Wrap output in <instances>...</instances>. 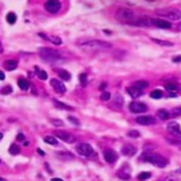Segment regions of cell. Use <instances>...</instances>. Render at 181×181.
Wrapping results in <instances>:
<instances>
[{"label": "cell", "instance_id": "6da1fadb", "mask_svg": "<svg viewBox=\"0 0 181 181\" xmlns=\"http://www.w3.org/2000/svg\"><path fill=\"white\" fill-rule=\"evenodd\" d=\"M79 46L84 50L88 52H99V50H104V49H111L112 45L106 41H99V39H89V41H81L79 42Z\"/></svg>", "mask_w": 181, "mask_h": 181}, {"label": "cell", "instance_id": "7a4b0ae2", "mask_svg": "<svg viewBox=\"0 0 181 181\" xmlns=\"http://www.w3.org/2000/svg\"><path fill=\"white\" fill-rule=\"evenodd\" d=\"M141 159L142 161H146V162H150L158 168H165L168 165V159L163 158L162 155L159 154H155V153H143L141 155Z\"/></svg>", "mask_w": 181, "mask_h": 181}, {"label": "cell", "instance_id": "3957f363", "mask_svg": "<svg viewBox=\"0 0 181 181\" xmlns=\"http://www.w3.org/2000/svg\"><path fill=\"white\" fill-rule=\"evenodd\" d=\"M39 56L42 60L47 62H60L62 61V57L61 54L58 53L57 50H54V49H49V47H41L39 49Z\"/></svg>", "mask_w": 181, "mask_h": 181}, {"label": "cell", "instance_id": "277c9868", "mask_svg": "<svg viewBox=\"0 0 181 181\" xmlns=\"http://www.w3.org/2000/svg\"><path fill=\"white\" fill-rule=\"evenodd\" d=\"M116 18L119 19L120 22L131 23V22H133V19H135V14H134L133 9L122 7V8H119L118 11H116Z\"/></svg>", "mask_w": 181, "mask_h": 181}, {"label": "cell", "instance_id": "5b68a950", "mask_svg": "<svg viewBox=\"0 0 181 181\" xmlns=\"http://www.w3.org/2000/svg\"><path fill=\"white\" fill-rule=\"evenodd\" d=\"M157 15L162 16L163 19H170V20H178L181 19V12L177 9H157Z\"/></svg>", "mask_w": 181, "mask_h": 181}, {"label": "cell", "instance_id": "8992f818", "mask_svg": "<svg viewBox=\"0 0 181 181\" xmlns=\"http://www.w3.org/2000/svg\"><path fill=\"white\" fill-rule=\"evenodd\" d=\"M128 108H130V111L134 112V114H143V112L147 111V106H146L145 103H139V102L130 103Z\"/></svg>", "mask_w": 181, "mask_h": 181}, {"label": "cell", "instance_id": "52a82bcc", "mask_svg": "<svg viewBox=\"0 0 181 181\" xmlns=\"http://www.w3.org/2000/svg\"><path fill=\"white\" fill-rule=\"evenodd\" d=\"M56 137L60 138L61 141L66 142V143H75L76 142V138L72 134L68 133V131H64V130H57L56 131Z\"/></svg>", "mask_w": 181, "mask_h": 181}, {"label": "cell", "instance_id": "ba28073f", "mask_svg": "<svg viewBox=\"0 0 181 181\" xmlns=\"http://www.w3.org/2000/svg\"><path fill=\"white\" fill-rule=\"evenodd\" d=\"M77 153L80 155H84V157H89L93 154V147L89 143H80L77 146Z\"/></svg>", "mask_w": 181, "mask_h": 181}, {"label": "cell", "instance_id": "9c48e42d", "mask_svg": "<svg viewBox=\"0 0 181 181\" xmlns=\"http://www.w3.org/2000/svg\"><path fill=\"white\" fill-rule=\"evenodd\" d=\"M45 8L47 9L49 12L56 14L60 11V8H61V3H60L58 0H47L46 4H45Z\"/></svg>", "mask_w": 181, "mask_h": 181}, {"label": "cell", "instance_id": "30bf717a", "mask_svg": "<svg viewBox=\"0 0 181 181\" xmlns=\"http://www.w3.org/2000/svg\"><path fill=\"white\" fill-rule=\"evenodd\" d=\"M130 24H135V26H145V27H149L153 24V19L149 18V16H141V18L135 19V20H133V22L130 23Z\"/></svg>", "mask_w": 181, "mask_h": 181}, {"label": "cell", "instance_id": "8fae6325", "mask_svg": "<svg viewBox=\"0 0 181 181\" xmlns=\"http://www.w3.org/2000/svg\"><path fill=\"white\" fill-rule=\"evenodd\" d=\"M137 122L139 124H143V126H147V124H154L155 123V118L151 116V115H143V116H138Z\"/></svg>", "mask_w": 181, "mask_h": 181}, {"label": "cell", "instance_id": "7c38bea8", "mask_svg": "<svg viewBox=\"0 0 181 181\" xmlns=\"http://www.w3.org/2000/svg\"><path fill=\"white\" fill-rule=\"evenodd\" d=\"M50 84H52V87H53L54 88V91H56V92L57 93H65V91H66V89H65V85L62 84L61 81H58L57 79H52L50 80Z\"/></svg>", "mask_w": 181, "mask_h": 181}, {"label": "cell", "instance_id": "4fadbf2b", "mask_svg": "<svg viewBox=\"0 0 181 181\" xmlns=\"http://www.w3.org/2000/svg\"><path fill=\"white\" fill-rule=\"evenodd\" d=\"M168 131L173 135H176V137L181 138V128H180V124L178 123H174V122H170L168 124Z\"/></svg>", "mask_w": 181, "mask_h": 181}, {"label": "cell", "instance_id": "5bb4252c", "mask_svg": "<svg viewBox=\"0 0 181 181\" xmlns=\"http://www.w3.org/2000/svg\"><path fill=\"white\" fill-rule=\"evenodd\" d=\"M104 159H106L108 163H114L116 159H118V154H116V151L111 150V149H108V150L104 151Z\"/></svg>", "mask_w": 181, "mask_h": 181}, {"label": "cell", "instance_id": "9a60e30c", "mask_svg": "<svg viewBox=\"0 0 181 181\" xmlns=\"http://www.w3.org/2000/svg\"><path fill=\"white\" fill-rule=\"evenodd\" d=\"M153 26H157L159 28H170L172 23L168 22L166 19H153Z\"/></svg>", "mask_w": 181, "mask_h": 181}, {"label": "cell", "instance_id": "2e32d148", "mask_svg": "<svg viewBox=\"0 0 181 181\" xmlns=\"http://www.w3.org/2000/svg\"><path fill=\"white\" fill-rule=\"evenodd\" d=\"M123 103H124V100H123V96H122V95H115V96L112 97V106H114L115 110H120L122 106H123Z\"/></svg>", "mask_w": 181, "mask_h": 181}, {"label": "cell", "instance_id": "e0dca14e", "mask_svg": "<svg viewBox=\"0 0 181 181\" xmlns=\"http://www.w3.org/2000/svg\"><path fill=\"white\" fill-rule=\"evenodd\" d=\"M135 151H137V149H135L133 145H124L123 147H122V153H123L124 155H134Z\"/></svg>", "mask_w": 181, "mask_h": 181}, {"label": "cell", "instance_id": "ac0fdd59", "mask_svg": "<svg viewBox=\"0 0 181 181\" xmlns=\"http://www.w3.org/2000/svg\"><path fill=\"white\" fill-rule=\"evenodd\" d=\"M162 181H181V172L177 170V172H174V173H170V174H168L166 178Z\"/></svg>", "mask_w": 181, "mask_h": 181}, {"label": "cell", "instance_id": "d6986e66", "mask_svg": "<svg viewBox=\"0 0 181 181\" xmlns=\"http://www.w3.org/2000/svg\"><path fill=\"white\" fill-rule=\"evenodd\" d=\"M133 87L143 92V91H145V89L149 87V83H147V81H143V80H141V81H135V83L133 84Z\"/></svg>", "mask_w": 181, "mask_h": 181}, {"label": "cell", "instance_id": "ffe728a7", "mask_svg": "<svg viewBox=\"0 0 181 181\" xmlns=\"http://www.w3.org/2000/svg\"><path fill=\"white\" fill-rule=\"evenodd\" d=\"M16 66H18V62L15 61V60H7L4 62V68L7 71H14Z\"/></svg>", "mask_w": 181, "mask_h": 181}, {"label": "cell", "instance_id": "44dd1931", "mask_svg": "<svg viewBox=\"0 0 181 181\" xmlns=\"http://www.w3.org/2000/svg\"><path fill=\"white\" fill-rule=\"evenodd\" d=\"M41 37H43V38H46V39H50L54 45H61V43H62V41H61V38H60V37H56V35H46V34H41Z\"/></svg>", "mask_w": 181, "mask_h": 181}, {"label": "cell", "instance_id": "7402d4cb", "mask_svg": "<svg viewBox=\"0 0 181 181\" xmlns=\"http://www.w3.org/2000/svg\"><path fill=\"white\" fill-rule=\"evenodd\" d=\"M127 93L130 95V96H133V97H139L143 92L139 91V89H137V88H134V87H128V88H127Z\"/></svg>", "mask_w": 181, "mask_h": 181}, {"label": "cell", "instance_id": "603a6c76", "mask_svg": "<svg viewBox=\"0 0 181 181\" xmlns=\"http://www.w3.org/2000/svg\"><path fill=\"white\" fill-rule=\"evenodd\" d=\"M18 84H19V88L22 89V91H27V89L30 88V83L26 79H23V77H20L18 80Z\"/></svg>", "mask_w": 181, "mask_h": 181}, {"label": "cell", "instance_id": "cb8c5ba5", "mask_svg": "<svg viewBox=\"0 0 181 181\" xmlns=\"http://www.w3.org/2000/svg\"><path fill=\"white\" fill-rule=\"evenodd\" d=\"M157 116H158L161 120H166L170 118V114H169V111H166V110H158L157 111Z\"/></svg>", "mask_w": 181, "mask_h": 181}, {"label": "cell", "instance_id": "d4e9b609", "mask_svg": "<svg viewBox=\"0 0 181 181\" xmlns=\"http://www.w3.org/2000/svg\"><path fill=\"white\" fill-rule=\"evenodd\" d=\"M118 177H119V178H123V180H128V178H130V170L122 168L119 172H118Z\"/></svg>", "mask_w": 181, "mask_h": 181}, {"label": "cell", "instance_id": "484cf974", "mask_svg": "<svg viewBox=\"0 0 181 181\" xmlns=\"http://www.w3.org/2000/svg\"><path fill=\"white\" fill-rule=\"evenodd\" d=\"M165 85H166V89H168L170 93L177 92V89H178V84H177V83H168V84H165Z\"/></svg>", "mask_w": 181, "mask_h": 181}, {"label": "cell", "instance_id": "4316f807", "mask_svg": "<svg viewBox=\"0 0 181 181\" xmlns=\"http://www.w3.org/2000/svg\"><path fill=\"white\" fill-rule=\"evenodd\" d=\"M58 73H60V77H61L62 80H65V81H69V80H71V77H72L71 73H69L68 71H64V69H61Z\"/></svg>", "mask_w": 181, "mask_h": 181}, {"label": "cell", "instance_id": "83f0119b", "mask_svg": "<svg viewBox=\"0 0 181 181\" xmlns=\"http://www.w3.org/2000/svg\"><path fill=\"white\" fill-rule=\"evenodd\" d=\"M54 104L58 107V108H62V110H66V111H73V107H69L66 104H64V103L58 102V100H54Z\"/></svg>", "mask_w": 181, "mask_h": 181}, {"label": "cell", "instance_id": "f1b7e54d", "mask_svg": "<svg viewBox=\"0 0 181 181\" xmlns=\"http://www.w3.org/2000/svg\"><path fill=\"white\" fill-rule=\"evenodd\" d=\"M43 141L46 142V143H49V145H53V146L57 145V138L50 137V135H46V137L43 138Z\"/></svg>", "mask_w": 181, "mask_h": 181}, {"label": "cell", "instance_id": "f546056e", "mask_svg": "<svg viewBox=\"0 0 181 181\" xmlns=\"http://www.w3.org/2000/svg\"><path fill=\"white\" fill-rule=\"evenodd\" d=\"M150 177H151V173L142 172V173H139V174H138V180H139V181H145V180H149Z\"/></svg>", "mask_w": 181, "mask_h": 181}, {"label": "cell", "instance_id": "4dcf8cb0", "mask_svg": "<svg viewBox=\"0 0 181 181\" xmlns=\"http://www.w3.org/2000/svg\"><path fill=\"white\" fill-rule=\"evenodd\" d=\"M7 22H8L9 24H14V23L16 22V15H15V12L7 14Z\"/></svg>", "mask_w": 181, "mask_h": 181}, {"label": "cell", "instance_id": "1f68e13d", "mask_svg": "<svg viewBox=\"0 0 181 181\" xmlns=\"http://www.w3.org/2000/svg\"><path fill=\"white\" fill-rule=\"evenodd\" d=\"M162 91H159V89H154L153 92L150 93V96H151V99H161L162 97Z\"/></svg>", "mask_w": 181, "mask_h": 181}, {"label": "cell", "instance_id": "d6a6232c", "mask_svg": "<svg viewBox=\"0 0 181 181\" xmlns=\"http://www.w3.org/2000/svg\"><path fill=\"white\" fill-rule=\"evenodd\" d=\"M80 83L83 87H87L88 84V79H87V73H80Z\"/></svg>", "mask_w": 181, "mask_h": 181}, {"label": "cell", "instance_id": "836d02e7", "mask_svg": "<svg viewBox=\"0 0 181 181\" xmlns=\"http://www.w3.org/2000/svg\"><path fill=\"white\" fill-rule=\"evenodd\" d=\"M170 116H180L181 115V107H177V108H173L172 111H169Z\"/></svg>", "mask_w": 181, "mask_h": 181}, {"label": "cell", "instance_id": "e575fe53", "mask_svg": "<svg viewBox=\"0 0 181 181\" xmlns=\"http://www.w3.org/2000/svg\"><path fill=\"white\" fill-rule=\"evenodd\" d=\"M58 155L60 157H62V158H66V159H73L75 158V155L72 154V153H69V151H65V153H58Z\"/></svg>", "mask_w": 181, "mask_h": 181}, {"label": "cell", "instance_id": "d590c367", "mask_svg": "<svg viewBox=\"0 0 181 181\" xmlns=\"http://www.w3.org/2000/svg\"><path fill=\"white\" fill-rule=\"evenodd\" d=\"M9 153H11V154H19V153H20V149H19V146L11 145V147H9Z\"/></svg>", "mask_w": 181, "mask_h": 181}, {"label": "cell", "instance_id": "8d00e7d4", "mask_svg": "<svg viewBox=\"0 0 181 181\" xmlns=\"http://www.w3.org/2000/svg\"><path fill=\"white\" fill-rule=\"evenodd\" d=\"M127 135H128L130 138H139V137H141L139 131H137V130H131V131H128Z\"/></svg>", "mask_w": 181, "mask_h": 181}, {"label": "cell", "instance_id": "74e56055", "mask_svg": "<svg viewBox=\"0 0 181 181\" xmlns=\"http://www.w3.org/2000/svg\"><path fill=\"white\" fill-rule=\"evenodd\" d=\"M100 97H102L103 102H108V100H111V97H112V96H111V93H110V92H103V93H102V96H100Z\"/></svg>", "mask_w": 181, "mask_h": 181}, {"label": "cell", "instance_id": "f35d334b", "mask_svg": "<svg viewBox=\"0 0 181 181\" xmlns=\"http://www.w3.org/2000/svg\"><path fill=\"white\" fill-rule=\"evenodd\" d=\"M155 42V43H158V45H162V46H173V43L172 42H165V41H161V39H153Z\"/></svg>", "mask_w": 181, "mask_h": 181}, {"label": "cell", "instance_id": "ab89813d", "mask_svg": "<svg viewBox=\"0 0 181 181\" xmlns=\"http://www.w3.org/2000/svg\"><path fill=\"white\" fill-rule=\"evenodd\" d=\"M50 122H52V123H53L56 127H58V126H60V127H62V126H64V122H62V120H60V119H50Z\"/></svg>", "mask_w": 181, "mask_h": 181}, {"label": "cell", "instance_id": "60d3db41", "mask_svg": "<svg viewBox=\"0 0 181 181\" xmlns=\"http://www.w3.org/2000/svg\"><path fill=\"white\" fill-rule=\"evenodd\" d=\"M38 77H39L41 80H46L47 79V73H46L45 71H39L38 72Z\"/></svg>", "mask_w": 181, "mask_h": 181}, {"label": "cell", "instance_id": "b9f144b4", "mask_svg": "<svg viewBox=\"0 0 181 181\" xmlns=\"http://www.w3.org/2000/svg\"><path fill=\"white\" fill-rule=\"evenodd\" d=\"M153 149H155L153 145H145L143 146V150H145V153H151V150Z\"/></svg>", "mask_w": 181, "mask_h": 181}, {"label": "cell", "instance_id": "7bdbcfd3", "mask_svg": "<svg viewBox=\"0 0 181 181\" xmlns=\"http://www.w3.org/2000/svg\"><path fill=\"white\" fill-rule=\"evenodd\" d=\"M68 119H69V122H72L73 124H76V126H80V122L76 118H73V116H68Z\"/></svg>", "mask_w": 181, "mask_h": 181}, {"label": "cell", "instance_id": "ee69618b", "mask_svg": "<svg viewBox=\"0 0 181 181\" xmlns=\"http://www.w3.org/2000/svg\"><path fill=\"white\" fill-rule=\"evenodd\" d=\"M11 92H12V88H11L9 85H7V87L3 88V93H4V95H8V93H11Z\"/></svg>", "mask_w": 181, "mask_h": 181}, {"label": "cell", "instance_id": "f6af8a7d", "mask_svg": "<svg viewBox=\"0 0 181 181\" xmlns=\"http://www.w3.org/2000/svg\"><path fill=\"white\" fill-rule=\"evenodd\" d=\"M16 141L18 142H24V135H23L22 133H19L18 135H16Z\"/></svg>", "mask_w": 181, "mask_h": 181}, {"label": "cell", "instance_id": "bcb514c9", "mask_svg": "<svg viewBox=\"0 0 181 181\" xmlns=\"http://www.w3.org/2000/svg\"><path fill=\"white\" fill-rule=\"evenodd\" d=\"M173 62H176V64L181 62V56H176V57H173Z\"/></svg>", "mask_w": 181, "mask_h": 181}, {"label": "cell", "instance_id": "7dc6e473", "mask_svg": "<svg viewBox=\"0 0 181 181\" xmlns=\"http://www.w3.org/2000/svg\"><path fill=\"white\" fill-rule=\"evenodd\" d=\"M106 87H107V83H103V84L99 87V89H100V91H102V89H106Z\"/></svg>", "mask_w": 181, "mask_h": 181}, {"label": "cell", "instance_id": "c3c4849f", "mask_svg": "<svg viewBox=\"0 0 181 181\" xmlns=\"http://www.w3.org/2000/svg\"><path fill=\"white\" fill-rule=\"evenodd\" d=\"M4 79H5V75L1 71H0V80H4Z\"/></svg>", "mask_w": 181, "mask_h": 181}, {"label": "cell", "instance_id": "681fc988", "mask_svg": "<svg viewBox=\"0 0 181 181\" xmlns=\"http://www.w3.org/2000/svg\"><path fill=\"white\" fill-rule=\"evenodd\" d=\"M0 53H3V45H1V42H0Z\"/></svg>", "mask_w": 181, "mask_h": 181}, {"label": "cell", "instance_id": "f907efd6", "mask_svg": "<svg viewBox=\"0 0 181 181\" xmlns=\"http://www.w3.org/2000/svg\"><path fill=\"white\" fill-rule=\"evenodd\" d=\"M52 181H64V180H62V178H53Z\"/></svg>", "mask_w": 181, "mask_h": 181}, {"label": "cell", "instance_id": "816d5d0a", "mask_svg": "<svg viewBox=\"0 0 181 181\" xmlns=\"http://www.w3.org/2000/svg\"><path fill=\"white\" fill-rule=\"evenodd\" d=\"M0 181H7L5 178H3V177H0Z\"/></svg>", "mask_w": 181, "mask_h": 181}, {"label": "cell", "instance_id": "f5cc1de1", "mask_svg": "<svg viewBox=\"0 0 181 181\" xmlns=\"http://www.w3.org/2000/svg\"><path fill=\"white\" fill-rule=\"evenodd\" d=\"M1 138H3V134H0V139H1Z\"/></svg>", "mask_w": 181, "mask_h": 181}, {"label": "cell", "instance_id": "db71d44e", "mask_svg": "<svg viewBox=\"0 0 181 181\" xmlns=\"http://www.w3.org/2000/svg\"><path fill=\"white\" fill-rule=\"evenodd\" d=\"M0 163H1V159H0Z\"/></svg>", "mask_w": 181, "mask_h": 181}, {"label": "cell", "instance_id": "11a10c76", "mask_svg": "<svg viewBox=\"0 0 181 181\" xmlns=\"http://www.w3.org/2000/svg\"><path fill=\"white\" fill-rule=\"evenodd\" d=\"M178 170H180V172H181V169H178Z\"/></svg>", "mask_w": 181, "mask_h": 181}, {"label": "cell", "instance_id": "9f6ffc18", "mask_svg": "<svg viewBox=\"0 0 181 181\" xmlns=\"http://www.w3.org/2000/svg\"><path fill=\"white\" fill-rule=\"evenodd\" d=\"M161 181H162V180H161Z\"/></svg>", "mask_w": 181, "mask_h": 181}]
</instances>
